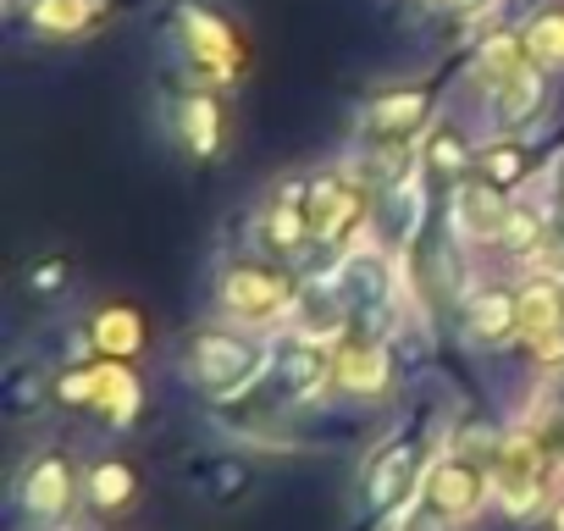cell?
I'll list each match as a JSON object with an SVG mask.
<instances>
[{"mask_svg":"<svg viewBox=\"0 0 564 531\" xmlns=\"http://www.w3.org/2000/svg\"><path fill=\"white\" fill-rule=\"evenodd\" d=\"M89 503H95V509H122V503H133V465L106 459V465L89 476Z\"/></svg>","mask_w":564,"mask_h":531,"instance_id":"ac0fdd59","label":"cell"},{"mask_svg":"<svg viewBox=\"0 0 564 531\" xmlns=\"http://www.w3.org/2000/svg\"><path fill=\"white\" fill-rule=\"evenodd\" d=\"M333 382L349 388V393H382L388 382V355L371 344V338H355L333 355Z\"/></svg>","mask_w":564,"mask_h":531,"instance_id":"30bf717a","label":"cell"},{"mask_svg":"<svg viewBox=\"0 0 564 531\" xmlns=\"http://www.w3.org/2000/svg\"><path fill=\"white\" fill-rule=\"evenodd\" d=\"M481 177H492L498 188L525 183V177H531V150H525L520 139H498V144H487V150H481Z\"/></svg>","mask_w":564,"mask_h":531,"instance_id":"9a60e30c","label":"cell"},{"mask_svg":"<svg viewBox=\"0 0 564 531\" xmlns=\"http://www.w3.org/2000/svg\"><path fill=\"white\" fill-rule=\"evenodd\" d=\"M426 111H432V95H426V89L382 95V100H371V111H366V133H371L377 144H399V139H410V133L426 122Z\"/></svg>","mask_w":564,"mask_h":531,"instance_id":"8992f818","label":"cell"},{"mask_svg":"<svg viewBox=\"0 0 564 531\" xmlns=\"http://www.w3.org/2000/svg\"><path fill=\"white\" fill-rule=\"evenodd\" d=\"M139 399H144V388H139V377L122 366V360H95V393H89V410H100L106 421H117V426H128L133 415H139Z\"/></svg>","mask_w":564,"mask_h":531,"instance_id":"52a82bcc","label":"cell"},{"mask_svg":"<svg viewBox=\"0 0 564 531\" xmlns=\"http://www.w3.org/2000/svg\"><path fill=\"white\" fill-rule=\"evenodd\" d=\"M23 503H29L34 514H45V520H56V514L73 503V465H67V454H45V459L29 470Z\"/></svg>","mask_w":564,"mask_h":531,"instance_id":"9c48e42d","label":"cell"},{"mask_svg":"<svg viewBox=\"0 0 564 531\" xmlns=\"http://www.w3.org/2000/svg\"><path fill=\"white\" fill-rule=\"evenodd\" d=\"M188 377L205 393L221 399V393H238V388H249L260 377V355L243 338H232V333H199L188 344Z\"/></svg>","mask_w":564,"mask_h":531,"instance_id":"6da1fadb","label":"cell"},{"mask_svg":"<svg viewBox=\"0 0 564 531\" xmlns=\"http://www.w3.org/2000/svg\"><path fill=\"white\" fill-rule=\"evenodd\" d=\"M89 333H95V349H100V355L122 360V355H133V349L144 344V316L128 311V305H106V311L89 322Z\"/></svg>","mask_w":564,"mask_h":531,"instance_id":"4fadbf2b","label":"cell"},{"mask_svg":"<svg viewBox=\"0 0 564 531\" xmlns=\"http://www.w3.org/2000/svg\"><path fill=\"white\" fill-rule=\"evenodd\" d=\"M34 388H45V377H40V371H18V377H12V410H18V415L34 404V399H29Z\"/></svg>","mask_w":564,"mask_h":531,"instance_id":"603a6c76","label":"cell"},{"mask_svg":"<svg viewBox=\"0 0 564 531\" xmlns=\"http://www.w3.org/2000/svg\"><path fill=\"white\" fill-rule=\"evenodd\" d=\"M547 232H553V238H564V194H558V205H553V221H547Z\"/></svg>","mask_w":564,"mask_h":531,"instance_id":"cb8c5ba5","label":"cell"},{"mask_svg":"<svg viewBox=\"0 0 564 531\" xmlns=\"http://www.w3.org/2000/svg\"><path fill=\"white\" fill-rule=\"evenodd\" d=\"M410 487H415V448L410 443L404 448H382L371 476H366V503L371 509H393Z\"/></svg>","mask_w":564,"mask_h":531,"instance_id":"8fae6325","label":"cell"},{"mask_svg":"<svg viewBox=\"0 0 564 531\" xmlns=\"http://www.w3.org/2000/svg\"><path fill=\"white\" fill-rule=\"evenodd\" d=\"M481 492H487V487H481V470H476V459H465V454L432 465V476H426V509L443 514V520L476 514V509H481Z\"/></svg>","mask_w":564,"mask_h":531,"instance_id":"277c9868","label":"cell"},{"mask_svg":"<svg viewBox=\"0 0 564 531\" xmlns=\"http://www.w3.org/2000/svg\"><path fill=\"white\" fill-rule=\"evenodd\" d=\"M426 166L443 172L448 183H459V177H470V144H465L454 128H437V133L426 139Z\"/></svg>","mask_w":564,"mask_h":531,"instance_id":"e0dca14e","label":"cell"},{"mask_svg":"<svg viewBox=\"0 0 564 531\" xmlns=\"http://www.w3.org/2000/svg\"><path fill=\"white\" fill-rule=\"evenodd\" d=\"M183 133H188V144H194L199 155H210V150H216V133H221V106H216L210 95L183 100Z\"/></svg>","mask_w":564,"mask_h":531,"instance_id":"d6986e66","label":"cell"},{"mask_svg":"<svg viewBox=\"0 0 564 531\" xmlns=\"http://www.w3.org/2000/svg\"><path fill=\"white\" fill-rule=\"evenodd\" d=\"M520 327H525L531 338H536V333L564 327V289H558L553 278L525 283V294H520Z\"/></svg>","mask_w":564,"mask_h":531,"instance_id":"5bb4252c","label":"cell"},{"mask_svg":"<svg viewBox=\"0 0 564 531\" xmlns=\"http://www.w3.org/2000/svg\"><path fill=\"white\" fill-rule=\"evenodd\" d=\"M254 481V470L243 465V459H232V454H221V459H210L205 465V487H210V498H221V503H232V498H243V487Z\"/></svg>","mask_w":564,"mask_h":531,"instance_id":"ffe728a7","label":"cell"},{"mask_svg":"<svg viewBox=\"0 0 564 531\" xmlns=\"http://www.w3.org/2000/svg\"><path fill=\"white\" fill-rule=\"evenodd\" d=\"M542 100H547V78L525 62L520 73H509V78L492 89V117H498V128H509V133H514V128H525V122L536 117V106H542Z\"/></svg>","mask_w":564,"mask_h":531,"instance_id":"ba28073f","label":"cell"},{"mask_svg":"<svg viewBox=\"0 0 564 531\" xmlns=\"http://www.w3.org/2000/svg\"><path fill=\"white\" fill-rule=\"evenodd\" d=\"M558 194H564V161H558Z\"/></svg>","mask_w":564,"mask_h":531,"instance_id":"484cf974","label":"cell"},{"mask_svg":"<svg viewBox=\"0 0 564 531\" xmlns=\"http://www.w3.org/2000/svg\"><path fill=\"white\" fill-rule=\"evenodd\" d=\"M300 205H305V221H311L316 243H338V238L366 216L360 188H355L349 177H333V172L311 177V183H305V194H300Z\"/></svg>","mask_w":564,"mask_h":531,"instance_id":"3957f363","label":"cell"},{"mask_svg":"<svg viewBox=\"0 0 564 531\" xmlns=\"http://www.w3.org/2000/svg\"><path fill=\"white\" fill-rule=\"evenodd\" d=\"M95 18H100V0H45L40 7V23L56 29V34H78Z\"/></svg>","mask_w":564,"mask_h":531,"instance_id":"44dd1931","label":"cell"},{"mask_svg":"<svg viewBox=\"0 0 564 531\" xmlns=\"http://www.w3.org/2000/svg\"><path fill=\"white\" fill-rule=\"evenodd\" d=\"M465 322H470V333H476L481 344H503V338L520 327V294L487 289V294H476V300H470Z\"/></svg>","mask_w":564,"mask_h":531,"instance_id":"7c38bea8","label":"cell"},{"mask_svg":"<svg viewBox=\"0 0 564 531\" xmlns=\"http://www.w3.org/2000/svg\"><path fill=\"white\" fill-rule=\"evenodd\" d=\"M553 531H564V498H558V509H553Z\"/></svg>","mask_w":564,"mask_h":531,"instance_id":"d4e9b609","label":"cell"},{"mask_svg":"<svg viewBox=\"0 0 564 531\" xmlns=\"http://www.w3.org/2000/svg\"><path fill=\"white\" fill-rule=\"evenodd\" d=\"M183 29L194 34V56L205 62V73H221V67L232 62V40H227V29H221L216 18H205V12H183Z\"/></svg>","mask_w":564,"mask_h":531,"instance_id":"2e32d148","label":"cell"},{"mask_svg":"<svg viewBox=\"0 0 564 531\" xmlns=\"http://www.w3.org/2000/svg\"><path fill=\"white\" fill-rule=\"evenodd\" d=\"M294 300V278H282L276 266H232L221 278V305L243 322H265L276 311H289Z\"/></svg>","mask_w":564,"mask_h":531,"instance_id":"7a4b0ae2","label":"cell"},{"mask_svg":"<svg viewBox=\"0 0 564 531\" xmlns=\"http://www.w3.org/2000/svg\"><path fill=\"white\" fill-rule=\"evenodd\" d=\"M454 216H459V227L476 232V238H503L514 210L503 205V188H498L492 177H459V183H454Z\"/></svg>","mask_w":564,"mask_h":531,"instance_id":"5b68a950","label":"cell"},{"mask_svg":"<svg viewBox=\"0 0 564 531\" xmlns=\"http://www.w3.org/2000/svg\"><path fill=\"white\" fill-rule=\"evenodd\" d=\"M62 283H67V260H56V254L40 260L34 272H29V289H34V294H56Z\"/></svg>","mask_w":564,"mask_h":531,"instance_id":"7402d4cb","label":"cell"}]
</instances>
